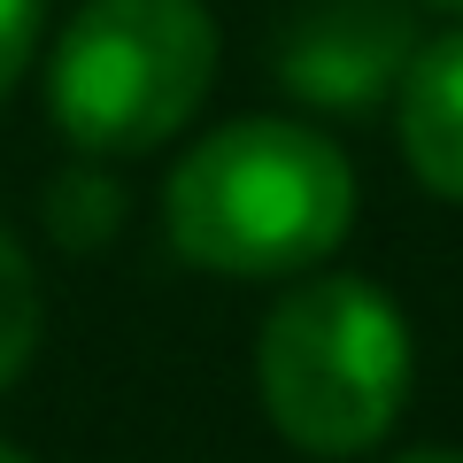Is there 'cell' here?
<instances>
[{"label":"cell","instance_id":"6da1fadb","mask_svg":"<svg viewBox=\"0 0 463 463\" xmlns=\"http://www.w3.org/2000/svg\"><path fill=\"white\" fill-rule=\"evenodd\" d=\"M163 224L216 279H301L355 224V170L317 124L240 116L170 170Z\"/></svg>","mask_w":463,"mask_h":463},{"label":"cell","instance_id":"7a4b0ae2","mask_svg":"<svg viewBox=\"0 0 463 463\" xmlns=\"http://www.w3.org/2000/svg\"><path fill=\"white\" fill-rule=\"evenodd\" d=\"M263 410L301 456H364L410 402V325L371 279L286 286L255 340Z\"/></svg>","mask_w":463,"mask_h":463},{"label":"cell","instance_id":"3957f363","mask_svg":"<svg viewBox=\"0 0 463 463\" xmlns=\"http://www.w3.org/2000/svg\"><path fill=\"white\" fill-rule=\"evenodd\" d=\"M216 78V16L201 0H85L47 62V116L85 155H147Z\"/></svg>","mask_w":463,"mask_h":463},{"label":"cell","instance_id":"277c9868","mask_svg":"<svg viewBox=\"0 0 463 463\" xmlns=\"http://www.w3.org/2000/svg\"><path fill=\"white\" fill-rule=\"evenodd\" d=\"M410 54H417V24L394 0H317V8H301L286 24L279 78L309 109L364 116L402 85Z\"/></svg>","mask_w":463,"mask_h":463},{"label":"cell","instance_id":"5b68a950","mask_svg":"<svg viewBox=\"0 0 463 463\" xmlns=\"http://www.w3.org/2000/svg\"><path fill=\"white\" fill-rule=\"evenodd\" d=\"M394 116L417 185H432L440 201H463V32L417 39L394 85Z\"/></svg>","mask_w":463,"mask_h":463},{"label":"cell","instance_id":"8992f818","mask_svg":"<svg viewBox=\"0 0 463 463\" xmlns=\"http://www.w3.org/2000/svg\"><path fill=\"white\" fill-rule=\"evenodd\" d=\"M32 347H39V279H32V255L0 232V386L24 379Z\"/></svg>","mask_w":463,"mask_h":463},{"label":"cell","instance_id":"52a82bcc","mask_svg":"<svg viewBox=\"0 0 463 463\" xmlns=\"http://www.w3.org/2000/svg\"><path fill=\"white\" fill-rule=\"evenodd\" d=\"M32 39H39V0H0V100L32 62Z\"/></svg>","mask_w":463,"mask_h":463},{"label":"cell","instance_id":"ba28073f","mask_svg":"<svg viewBox=\"0 0 463 463\" xmlns=\"http://www.w3.org/2000/svg\"><path fill=\"white\" fill-rule=\"evenodd\" d=\"M402 463H463V448H410Z\"/></svg>","mask_w":463,"mask_h":463},{"label":"cell","instance_id":"9c48e42d","mask_svg":"<svg viewBox=\"0 0 463 463\" xmlns=\"http://www.w3.org/2000/svg\"><path fill=\"white\" fill-rule=\"evenodd\" d=\"M0 463H32V456H24V448H8V440H0Z\"/></svg>","mask_w":463,"mask_h":463},{"label":"cell","instance_id":"30bf717a","mask_svg":"<svg viewBox=\"0 0 463 463\" xmlns=\"http://www.w3.org/2000/svg\"><path fill=\"white\" fill-rule=\"evenodd\" d=\"M440 8H463V0H440Z\"/></svg>","mask_w":463,"mask_h":463}]
</instances>
